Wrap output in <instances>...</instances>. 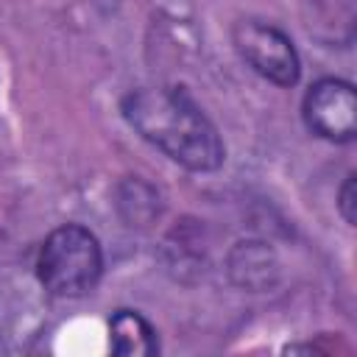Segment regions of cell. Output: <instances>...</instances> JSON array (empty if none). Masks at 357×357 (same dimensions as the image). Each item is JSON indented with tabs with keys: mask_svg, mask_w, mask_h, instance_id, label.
<instances>
[{
	"mask_svg": "<svg viewBox=\"0 0 357 357\" xmlns=\"http://www.w3.org/2000/svg\"><path fill=\"white\" fill-rule=\"evenodd\" d=\"M337 209L343 215L346 223H354V176L349 173L343 187H340V195H337Z\"/></svg>",
	"mask_w": 357,
	"mask_h": 357,
	"instance_id": "52a82bcc",
	"label": "cell"
},
{
	"mask_svg": "<svg viewBox=\"0 0 357 357\" xmlns=\"http://www.w3.org/2000/svg\"><path fill=\"white\" fill-rule=\"evenodd\" d=\"M128 126L176 165L209 173L223 165L226 148L218 128L181 86H139L123 98Z\"/></svg>",
	"mask_w": 357,
	"mask_h": 357,
	"instance_id": "6da1fadb",
	"label": "cell"
},
{
	"mask_svg": "<svg viewBox=\"0 0 357 357\" xmlns=\"http://www.w3.org/2000/svg\"><path fill=\"white\" fill-rule=\"evenodd\" d=\"M273 268L271 262V251L262 248V243H240L231 254V273L243 271L240 284L245 287H259L268 282V271Z\"/></svg>",
	"mask_w": 357,
	"mask_h": 357,
	"instance_id": "8992f818",
	"label": "cell"
},
{
	"mask_svg": "<svg viewBox=\"0 0 357 357\" xmlns=\"http://www.w3.org/2000/svg\"><path fill=\"white\" fill-rule=\"evenodd\" d=\"M103 271V254L98 237L78 226L67 223L53 229L36 257V276L50 296L75 298L89 293Z\"/></svg>",
	"mask_w": 357,
	"mask_h": 357,
	"instance_id": "7a4b0ae2",
	"label": "cell"
},
{
	"mask_svg": "<svg viewBox=\"0 0 357 357\" xmlns=\"http://www.w3.org/2000/svg\"><path fill=\"white\" fill-rule=\"evenodd\" d=\"M237 53L257 70L262 78L276 86H293L298 81V53L279 28L257 20H240L231 31Z\"/></svg>",
	"mask_w": 357,
	"mask_h": 357,
	"instance_id": "3957f363",
	"label": "cell"
},
{
	"mask_svg": "<svg viewBox=\"0 0 357 357\" xmlns=\"http://www.w3.org/2000/svg\"><path fill=\"white\" fill-rule=\"evenodd\" d=\"M112 351L120 357H151L159 351L156 329L137 310H117L109 321Z\"/></svg>",
	"mask_w": 357,
	"mask_h": 357,
	"instance_id": "5b68a950",
	"label": "cell"
},
{
	"mask_svg": "<svg viewBox=\"0 0 357 357\" xmlns=\"http://www.w3.org/2000/svg\"><path fill=\"white\" fill-rule=\"evenodd\" d=\"M304 123L329 142H349L357 131V95L349 81L321 78L304 95Z\"/></svg>",
	"mask_w": 357,
	"mask_h": 357,
	"instance_id": "277c9868",
	"label": "cell"
}]
</instances>
